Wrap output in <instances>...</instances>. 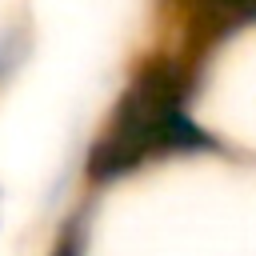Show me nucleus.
<instances>
[{
  "mask_svg": "<svg viewBox=\"0 0 256 256\" xmlns=\"http://www.w3.org/2000/svg\"><path fill=\"white\" fill-rule=\"evenodd\" d=\"M188 76L172 60H152L120 92L104 132L88 148V180L108 184L156 156L216 152L220 144L184 112Z\"/></svg>",
  "mask_w": 256,
  "mask_h": 256,
  "instance_id": "obj_1",
  "label": "nucleus"
},
{
  "mask_svg": "<svg viewBox=\"0 0 256 256\" xmlns=\"http://www.w3.org/2000/svg\"><path fill=\"white\" fill-rule=\"evenodd\" d=\"M248 24H256V0H192L188 44L204 52V48L236 36Z\"/></svg>",
  "mask_w": 256,
  "mask_h": 256,
  "instance_id": "obj_2",
  "label": "nucleus"
},
{
  "mask_svg": "<svg viewBox=\"0 0 256 256\" xmlns=\"http://www.w3.org/2000/svg\"><path fill=\"white\" fill-rule=\"evenodd\" d=\"M52 256H84V220H80V216H72V220L64 224V232L56 236Z\"/></svg>",
  "mask_w": 256,
  "mask_h": 256,
  "instance_id": "obj_3",
  "label": "nucleus"
},
{
  "mask_svg": "<svg viewBox=\"0 0 256 256\" xmlns=\"http://www.w3.org/2000/svg\"><path fill=\"white\" fill-rule=\"evenodd\" d=\"M20 60H24V36L20 32H4L0 36V76H8Z\"/></svg>",
  "mask_w": 256,
  "mask_h": 256,
  "instance_id": "obj_4",
  "label": "nucleus"
}]
</instances>
